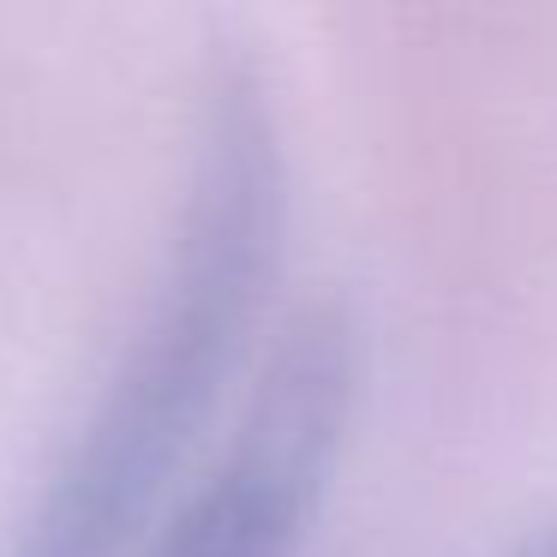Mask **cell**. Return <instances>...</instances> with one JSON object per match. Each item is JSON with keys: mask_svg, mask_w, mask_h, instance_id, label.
Wrapping results in <instances>:
<instances>
[{"mask_svg": "<svg viewBox=\"0 0 557 557\" xmlns=\"http://www.w3.org/2000/svg\"><path fill=\"white\" fill-rule=\"evenodd\" d=\"M288 246V157L264 78L216 61L181 234L126 360L66 449L13 557H138L216 420Z\"/></svg>", "mask_w": 557, "mask_h": 557, "instance_id": "obj_1", "label": "cell"}, {"mask_svg": "<svg viewBox=\"0 0 557 557\" xmlns=\"http://www.w3.org/2000/svg\"><path fill=\"white\" fill-rule=\"evenodd\" d=\"M360 401V324L312 300L282 324L216 468L138 557H300Z\"/></svg>", "mask_w": 557, "mask_h": 557, "instance_id": "obj_2", "label": "cell"}, {"mask_svg": "<svg viewBox=\"0 0 557 557\" xmlns=\"http://www.w3.org/2000/svg\"><path fill=\"white\" fill-rule=\"evenodd\" d=\"M509 557H557V521H552V528H540L533 540H521Z\"/></svg>", "mask_w": 557, "mask_h": 557, "instance_id": "obj_3", "label": "cell"}]
</instances>
